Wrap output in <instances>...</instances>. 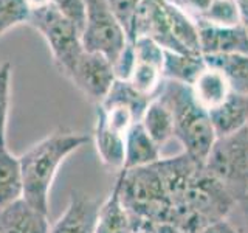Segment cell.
Returning a JSON list of instances; mask_svg holds the SVG:
<instances>
[{"label":"cell","instance_id":"9c48e42d","mask_svg":"<svg viewBox=\"0 0 248 233\" xmlns=\"http://www.w3.org/2000/svg\"><path fill=\"white\" fill-rule=\"evenodd\" d=\"M199 44L202 56L205 54H248V28L236 27H216L206 22H197Z\"/></svg>","mask_w":248,"mask_h":233},{"label":"cell","instance_id":"7402d4cb","mask_svg":"<svg viewBox=\"0 0 248 233\" xmlns=\"http://www.w3.org/2000/svg\"><path fill=\"white\" fill-rule=\"evenodd\" d=\"M196 22H206L216 27H236L242 25V16L236 0H213Z\"/></svg>","mask_w":248,"mask_h":233},{"label":"cell","instance_id":"4dcf8cb0","mask_svg":"<svg viewBox=\"0 0 248 233\" xmlns=\"http://www.w3.org/2000/svg\"><path fill=\"white\" fill-rule=\"evenodd\" d=\"M154 233H183V232H182V230H178V229H175L174 225L165 224V225H158V227L154 230Z\"/></svg>","mask_w":248,"mask_h":233},{"label":"cell","instance_id":"8fae6325","mask_svg":"<svg viewBox=\"0 0 248 233\" xmlns=\"http://www.w3.org/2000/svg\"><path fill=\"white\" fill-rule=\"evenodd\" d=\"M0 233H50L48 215L20 198L0 208Z\"/></svg>","mask_w":248,"mask_h":233},{"label":"cell","instance_id":"7a4b0ae2","mask_svg":"<svg viewBox=\"0 0 248 233\" xmlns=\"http://www.w3.org/2000/svg\"><path fill=\"white\" fill-rule=\"evenodd\" d=\"M174 118V137L196 162L203 163L216 142V132L209 120V114L194 98L191 85L165 80L157 93Z\"/></svg>","mask_w":248,"mask_h":233},{"label":"cell","instance_id":"1f68e13d","mask_svg":"<svg viewBox=\"0 0 248 233\" xmlns=\"http://www.w3.org/2000/svg\"><path fill=\"white\" fill-rule=\"evenodd\" d=\"M135 233H154L152 230H146V229H143V230H137Z\"/></svg>","mask_w":248,"mask_h":233},{"label":"cell","instance_id":"5bb4252c","mask_svg":"<svg viewBox=\"0 0 248 233\" xmlns=\"http://www.w3.org/2000/svg\"><path fill=\"white\" fill-rule=\"evenodd\" d=\"M161 159V148L149 137L141 121L135 123L126 134L124 143V166L134 169L157 163Z\"/></svg>","mask_w":248,"mask_h":233},{"label":"cell","instance_id":"4316f807","mask_svg":"<svg viewBox=\"0 0 248 233\" xmlns=\"http://www.w3.org/2000/svg\"><path fill=\"white\" fill-rule=\"evenodd\" d=\"M227 221L239 233H248V190L236 199Z\"/></svg>","mask_w":248,"mask_h":233},{"label":"cell","instance_id":"d6a6232c","mask_svg":"<svg viewBox=\"0 0 248 233\" xmlns=\"http://www.w3.org/2000/svg\"><path fill=\"white\" fill-rule=\"evenodd\" d=\"M247 128H248V126H247Z\"/></svg>","mask_w":248,"mask_h":233},{"label":"cell","instance_id":"8992f818","mask_svg":"<svg viewBox=\"0 0 248 233\" xmlns=\"http://www.w3.org/2000/svg\"><path fill=\"white\" fill-rule=\"evenodd\" d=\"M87 23L81 36L85 51L99 53L112 62L120 58L127 44V34L116 20L107 0H85Z\"/></svg>","mask_w":248,"mask_h":233},{"label":"cell","instance_id":"4fadbf2b","mask_svg":"<svg viewBox=\"0 0 248 233\" xmlns=\"http://www.w3.org/2000/svg\"><path fill=\"white\" fill-rule=\"evenodd\" d=\"M208 114L217 137L231 135L248 126V97L231 92L220 106Z\"/></svg>","mask_w":248,"mask_h":233},{"label":"cell","instance_id":"ac0fdd59","mask_svg":"<svg viewBox=\"0 0 248 233\" xmlns=\"http://www.w3.org/2000/svg\"><path fill=\"white\" fill-rule=\"evenodd\" d=\"M203 61L225 76L231 90L248 97V54H205Z\"/></svg>","mask_w":248,"mask_h":233},{"label":"cell","instance_id":"277c9868","mask_svg":"<svg viewBox=\"0 0 248 233\" xmlns=\"http://www.w3.org/2000/svg\"><path fill=\"white\" fill-rule=\"evenodd\" d=\"M203 168L236 202L248 190V128L217 137Z\"/></svg>","mask_w":248,"mask_h":233},{"label":"cell","instance_id":"6da1fadb","mask_svg":"<svg viewBox=\"0 0 248 233\" xmlns=\"http://www.w3.org/2000/svg\"><path fill=\"white\" fill-rule=\"evenodd\" d=\"M89 142L87 134L59 129L23 152L19 157L23 183L22 198L48 215L50 190L59 166L70 154Z\"/></svg>","mask_w":248,"mask_h":233},{"label":"cell","instance_id":"cb8c5ba5","mask_svg":"<svg viewBox=\"0 0 248 233\" xmlns=\"http://www.w3.org/2000/svg\"><path fill=\"white\" fill-rule=\"evenodd\" d=\"M11 76L13 66L10 61L0 64V146H6V126L11 101Z\"/></svg>","mask_w":248,"mask_h":233},{"label":"cell","instance_id":"83f0119b","mask_svg":"<svg viewBox=\"0 0 248 233\" xmlns=\"http://www.w3.org/2000/svg\"><path fill=\"white\" fill-rule=\"evenodd\" d=\"M202 233H239L232 225L227 221V219H222V221H217L202 232Z\"/></svg>","mask_w":248,"mask_h":233},{"label":"cell","instance_id":"d6986e66","mask_svg":"<svg viewBox=\"0 0 248 233\" xmlns=\"http://www.w3.org/2000/svg\"><path fill=\"white\" fill-rule=\"evenodd\" d=\"M23 194L20 160L10 148L0 146V208L10 205Z\"/></svg>","mask_w":248,"mask_h":233},{"label":"cell","instance_id":"30bf717a","mask_svg":"<svg viewBox=\"0 0 248 233\" xmlns=\"http://www.w3.org/2000/svg\"><path fill=\"white\" fill-rule=\"evenodd\" d=\"M101 202L82 191H72L68 205L50 233H95Z\"/></svg>","mask_w":248,"mask_h":233},{"label":"cell","instance_id":"9a60e30c","mask_svg":"<svg viewBox=\"0 0 248 233\" xmlns=\"http://www.w3.org/2000/svg\"><path fill=\"white\" fill-rule=\"evenodd\" d=\"M95 146L101 162L108 169H116L120 173L124 166V143L126 135L120 134L106 123L104 116L96 111V124H95Z\"/></svg>","mask_w":248,"mask_h":233},{"label":"cell","instance_id":"2e32d148","mask_svg":"<svg viewBox=\"0 0 248 233\" xmlns=\"http://www.w3.org/2000/svg\"><path fill=\"white\" fill-rule=\"evenodd\" d=\"M191 90L194 93V98L199 101V104L208 112L220 106L232 92L228 81L225 80V76L219 70L208 66L202 70L196 81L191 84Z\"/></svg>","mask_w":248,"mask_h":233},{"label":"cell","instance_id":"d4e9b609","mask_svg":"<svg viewBox=\"0 0 248 233\" xmlns=\"http://www.w3.org/2000/svg\"><path fill=\"white\" fill-rule=\"evenodd\" d=\"M56 10L70 20L79 31L81 36L84 33L85 23H87V5L85 0H51Z\"/></svg>","mask_w":248,"mask_h":233},{"label":"cell","instance_id":"52a82bcc","mask_svg":"<svg viewBox=\"0 0 248 233\" xmlns=\"http://www.w3.org/2000/svg\"><path fill=\"white\" fill-rule=\"evenodd\" d=\"M135 62L127 83L140 95L146 98H155L163 81V62L165 49L154 42L149 37H137L134 41Z\"/></svg>","mask_w":248,"mask_h":233},{"label":"cell","instance_id":"e0dca14e","mask_svg":"<svg viewBox=\"0 0 248 233\" xmlns=\"http://www.w3.org/2000/svg\"><path fill=\"white\" fill-rule=\"evenodd\" d=\"M165 2H166V16H168L169 30L175 44L178 45V49L182 50V53L202 56L197 22L188 13L183 11L182 8H178L174 3H169L168 0H165Z\"/></svg>","mask_w":248,"mask_h":233},{"label":"cell","instance_id":"603a6c76","mask_svg":"<svg viewBox=\"0 0 248 233\" xmlns=\"http://www.w3.org/2000/svg\"><path fill=\"white\" fill-rule=\"evenodd\" d=\"M31 10L27 0H0V37L8 30L28 23Z\"/></svg>","mask_w":248,"mask_h":233},{"label":"cell","instance_id":"ba28073f","mask_svg":"<svg viewBox=\"0 0 248 233\" xmlns=\"http://www.w3.org/2000/svg\"><path fill=\"white\" fill-rule=\"evenodd\" d=\"M72 81L89 100L101 104L116 81L112 62L99 53L82 51L68 75Z\"/></svg>","mask_w":248,"mask_h":233},{"label":"cell","instance_id":"484cf974","mask_svg":"<svg viewBox=\"0 0 248 233\" xmlns=\"http://www.w3.org/2000/svg\"><path fill=\"white\" fill-rule=\"evenodd\" d=\"M108 6H110L112 13L115 14L116 20L121 23V27L124 28L127 34V41H129V34L132 30V22H134L135 13L138 10L141 0H107Z\"/></svg>","mask_w":248,"mask_h":233},{"label":"cell","instance_id":"f1b7e54d","mask_svg":"<svg viewBox=\"0 0 248 233\" xmlns=\"http://www.w3.org/2000/svg\"><path fill=\"white\" fill-rule=\"evenodd\" d=\"M236 3L239 6L240 16H242V23L248 27V0H236Z\"/></svg>","mask_w":248,"mask_h":233},{"label":"cell","instance_id":"f546056e","mask_svg":"<svg viewBox=\"0 0 248 233\" xmlns=\"http://www.w3.org/2000/svg\"><path fill=\"white\" fill-rule=\"evenodd\" d=\"M27 3L30 6V10L34 11V10H41V8L50 5L51 0H27Z\"/></svg>","mask_w":248,"mask_h":233},{"label":"cell","instance_id":"3957f363","mask_svg":"<svg viewBox=\"0 0 248 233\" xmlns=\"http://www.w3.org/2000/svg\"><path fill=\"white\" fill-rule=\"evenodd\" d=\"M121 200L135 224V230H155L170 224V204L155 163L118 173Z\"/></svg>","mask_w":248,"mask_h":233},{"label":"cell","instance_id":"5b68a950","mask_svg":"<svg viewBox=\"0 0 248 233\" xmlns=\"http://www.w3.org/2000/svg\"><path fill=\"white\" fill-rule=\"evenodd\" d=\"M28 23L44 36L58 68L68 78L78 58L84 51L81 33L53 3L31 11Z\"/></svg>","mask_w":248,"mask_h":233},{"label":"cell","instance_id":"7c38bea8","mask_svg":"<svg viewBox=\"0 0 248 233\" xmlns=\"http://www.w3.org/2000/svg\"><path fill=\"white\" fill-rule=\"evenodd\" d=\"M135 224L121 200V185L116 176L112 191L101 202L95 233H135Z\"/></svg>","mask_w":248,"mask_h":233},{"label":"cell","instance_id":"44dd1931","mask_svg":"<svg viewBox=\"0 0 248 233\" xmlns=\"http://www.w3.org/2000/svg\"><path fill=\"white\" fill-rule=\"evenodd\" d=\"M205 67L206 64L203 56L165 50V62H163V78L165 80L191 85Z\"/></svg>","mask_w":248,"mask_h":233},{"label":"cell","instance_id":"ffe728a7","mask_svg":"<svg viewBox=\"0 0 248 233\" xmlns=\"http://www.w3.org/2000/svg\"><path fill=\"white\" fill-rule=\"evenodd\" d=\"M141 124L149 137L160 148L174 138V118L170 109L161 98L155 97L149 101L143 114Z\"/></svg>","mask_w":248,"mask_h":233}]
</instances>
